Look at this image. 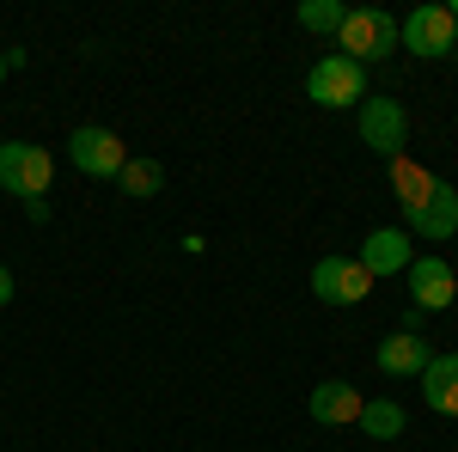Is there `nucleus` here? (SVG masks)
Masks as SVG:
<instances>
[{"label":"nucleus","instance_id":"obj_17","mask_svg":"<svg viewBox=\"0 0 458 452\" xmlns=\"http://www.w3.org/2000/svg\"><path fill=\"white\" fill-rule=\"evenodd\" d=\"M300 25L306 31H343V0H306L300 6Z\"/></svg>","mask_w":458,"mask_h":452},{"label":"nucleus","instance_id":"obj_3","mask_svg":"<svg viewBox=\"0 0 458 452\" xmlns=\"http://www.w3.org/2000/svg\"><path fill=\"white\" fill-rule=\"evenodd\" d=\"M306 98L324 110H343V105H360L367 98V68L349 62V55H324L312 73H306Z\"/></svg>","mask_w":458,"mask_h":452},{"label":"nucleus","instance_id":"obj_1","mask_svg":"<svg viewBox=\"0 0 458 452\" xmlns=\"http://www.w3.org/2000/svg\"><path fill=\"white\" fill-rule=\"evenodd\" d=\"M336 55H349V62H379V55H391L397 49V19L391 13H379V6H354V13H343V31H336Z\"/></svg>","mask_w":458,"mask_h":452},{"label":"nucleus","instance_id":"obj_15","mask_svg":"<svg viewBox=\"0 0 458 452\" xmlns=\"http://www.w3.org/2000/svg\"><path fill=\"white\" fill-rule=\"evenodd\" d=\"M360 434H367V440H397V434H403V404L373 397V404L360 410Z\"/></svg>","mask_w":458,"mask_h":452},{"label":"nucleus","instance_id":"obj_9","mask_svg":"<svg viewBox=\"0 0 458 452\" xmlns=\"http://www.w3.org/2000/svg\"><path fill=\"white\" fill-rule=\"evenodd\" d=\"M403 276H410V294H416V312H446L458 300V276H453V263H440V257H416Z\"/></svg>","mask_w":458,"mask_h":452},{"label":"nucleus","instance_id":"obj_6","mask_svg":"<svg viewBox=\"0 0 458 452\" xmlns=\"http://www.w3.org/2000/svg\"><path fill=\"white\" fill-rule=\"evenodd\" d=\"M360 141L379 153V159H403V141H410V116L397 98H360Z\"/></svg>","mask_w":458,"mask_h":452},{"label":"nucleus","instance_id":"obj_20","mask_svg":"<svg viewBox=\"0 0 458 452\" xmlns=\"http://www.w3.org/2000/svg\"><path fill=\"white\" fill-rule=\"evenodd\" d=\"M453 62H458V43H453Z\"/></svg>","mask_w":458,"mask_h":452},{"label":"nucleus","instance_id":"obj_19","mask_svg":"<svg viewBox=\"0 0 458 452\" xmlns=\"http://www.w3.org/2000/svg\"><path fill=\"white\" fill-rule=\"evenodd\" d=\"M0 80H6V55H0Z\"/></svg>","mask_w":458,"mask_h":452},{"label":"nucleus","instance_id":"obj_10","mask_svg":"<svg viewBox=\"0 0 458 452\" xmlns=\"http://www.w3.org/2000/svg\"><path fill=\"white\" fill-rule=\"evenodd\" d=\"M416 263V251H410V233L403 226H379V233H367V244H360V269L379 281V276H403Z\"/></svg>","mask_w":458,"mask_h":452},{"label":"nucleus","instance_id":"obj_13","mask_svg":"<svg viewBox=\"0 0 458 452\" xmlns=\"http://www.w3.org/2000/svg\"><path fill=\"white\" fill-rule=\"evenodd\" d=\"M422 397H428V410L458 416V348L453 354H434V361L422 367Z\"/></svg>","mask_w":458,"mask_h":452},{"label":"nucleus","instance_id":"obj_16","mask_svg":"<svg viewBox=\"0 0 458 452\" xmlns=\"http://www.w3.org/2000/svg\"><path fill=\"white\" fill-rule=\"evenodd\" d=\"M116 183H123V196H159V183H165V172L153 166V159H129L123 172H116Z\"/></svg>","mask_w":458,"mask_h":452},{"label":"nucleus","instance_id":"obj_8","mask_svg":"<svg viewBox=\"0 0 458 452\" xmlns=\"http://www.w3.org/2000/svg\"><path fill=\"white\" fill-rule=\"evenodd\" d=\"M403 233H410V239H428V244L453 239V233H458V190H453V183H434L422 209L403 214Z\"/></svg>","mask_w":458,"mask_h":452},{"label":"nucleus","instance_id":"obj_7","mask_svg":"<svg viewBox=\"0 0 458 452\" xmlns=\"http://www.w3.org/2000/svg\"><path fill=\"white\" fill-rule=\"evenodd\" d=\"M312 294L324 306H360L373 294V276L360 269V257H324L312 269Z\"/></svg>","mask_w":458,"mask_h":452},{"label":"nucleus","instance_id":"obj_4","mask_svg":"<svg viewBox=\"0 0 458 452\" xmlns=\"http://www.w3.org/2000/svg\"><path fill=\"white\" fill-rule=\"evenodd\" d=\"M397 43H403L410 55H453V43H458L453 6H416V13L397 25Z\"/></svg>","mask_w":458,"mask_h":452},{"label":"nucleus","instance_id":"obj_5","mask_svg":"<svg viewBox=\"0 0 458 452\" xmlns=\"http://www.w3.org/2000/svg\"><path fill=\"white\" fill-rule=\"evenodd\" d=\"M68 159H73V166H80L86 177H116L123 166H129V147H123V135H116V129H98V123H86V129H73Z\"/></svg>","mask_w":458,"mask_h":452},{"label":"nucleus","instance_id":"obj_11","mask_svg":"<svg viewBox=\"0 0 458 452\" xmlns=\"http://www.w3.org/2000/svg\"><path fill=\"white\" fill-rule=\"evenodd\" d=\"M360 410H367V397H360L349 380H324L312 391V416L324 422V428H349V422H360Z\"/></svg>","mask_w":458,"mask_h":452},{"label":"nucleus","instance_id":"obj_14","mask_svg":"<svg viewBox=\"0 0 458 452\" xmlns=\"http://www.w3.org/2000/svg\"><path fill=\"white\" fill-rule=\"evenodd\" d=\"M434 183H440V177L428 172V166H416V159H391V196H397V209H403V214L422 209Z\"/></svg>","mask_w":458,"mask_h":452},{"label":"nucleus","instance_id":"obj_18","mask_svg":"<svg viewBox=\"0 0 458 452\" xmlns=\"http://www.w3.org/2000/svg\"><path fill=\"white\" fill-rule=\"evenodd\" d=\"M6 300H13V269L0 263V306H6Z\"/></svg>","mask_w":458,"mask_h":452},{"label":"nucleus","instance_id":"obj_12","mask_svg":"<svg viewBox=\"0 0 458 452\" xmlns=\"http://www.w3.org/2000/svg\"><path fill=\"white\" fill-rule=\"evenodd\" d=\"M373 361H379V373H386V380H403V373H422L428 361H434V348H428L422 337H410V330H397V337L379 343Z\"/></svg>","mask_w":458,"mask_h":452},{"label":"nucleus","instance_id":"obj_2","mask_svg":"<svg viewBox=\"0 0 458 452\" xmlns=\"http://www.w3.org/2000/svg\"><path fill=\"white\" fill-rule=\"evenodd\" d=\"M49 183H55V159H49V147H31V141H0V190H13V196H49Z\"/></svg>","mask_w":458,"mask_h":452}]
</instances>
